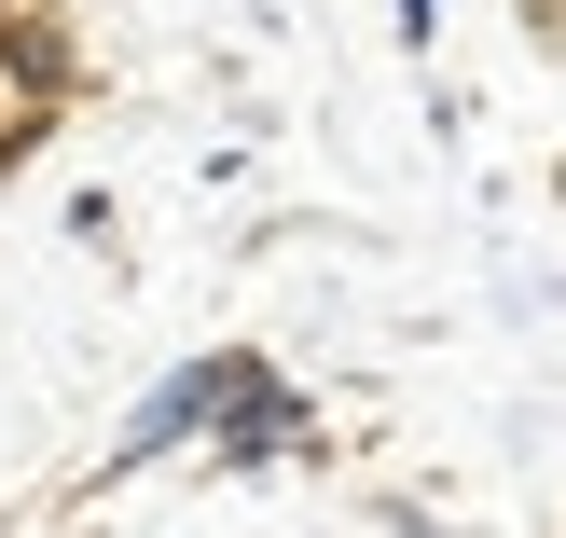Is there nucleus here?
I'll use <instances>...</instances> for the list:
<instances>
[{
    "label": "nucleus",
    "mask_w": 566,
    "mask_h": 538,
    "mask_svg": "<svg viewBox=\"0 0 566 538\" xmlns=\"http://www.w3.org/2000/svg\"><path fill=\"white\" fill-rule=\"evenodd\" d=\"M525 28H539V42H566V0H525Z\"/></svg>",
    "instance_id": "39448f33"
},
{
    "label": "nucleus",
    "mask_w": 566,
    "mask_h": 538,
    "mask_svg": "<svg viewBox=\"0 0 566 538\" xmlns=\"http://www.w3.org/2000/svg\"><path fill=\"white\" fill-rule=\"evenodd\" d=\"M263 373V346H208V359H180V373L153 387V401L125 414V442H111V470H153V456H180V442H208L221 429V401Z\"/></svg>",
    "instance_id": "f257e3e1"
},
{
    "label": "nucleus",
    "mask_w": 566,
    "mask_h": 538,
    "mask_svg": "<svg viewBox=\"0 0 566 538\" xmlns=\"http://www.w3.org/2000/svg\"><path fill=\"white\" fill-rule=\"evenodd\" d=\"M208 456H221V470H291V456H318V401H304V387H276V359H263V373L221 401Z\"/></svg>",
    "instance_id": "7ed1b4c3"
},
{
    "label": "nucleus",
    "mask_w": 566,
    "mask_h": 538,
    "mask_svg": "<svg viewBox=\"0 0 566 538\" xmlns=\"http://www.w3.org/2000/svg\"><path fill=\"white\" fill-rule=\"evenodd\" d=\"M83 97V42L55 0H0V110L14 125H55V110Z\"/></svg>",
    "instance_id": "f03ea898"
},
{
    "label": "nucleus",
    "mask_w": 566,
    "mask_h": 538,
    "mask_svg": "<svg viewBox=\"0 0 566 538\" xmlns=\"http://www.w3.org/2000/svg\"><path fill=\"white\" fill-rule=\"evenodd\" d=\"M387 14H401V42H429V28H442V0H387Z\"/></svg>",
    "instance_id": "20e7f679"
}]
</instances>
